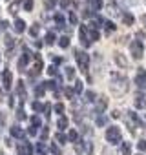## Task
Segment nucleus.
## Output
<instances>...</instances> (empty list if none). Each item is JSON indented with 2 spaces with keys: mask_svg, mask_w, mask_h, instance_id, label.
<instances>
[{
  "mask_svg": "<svg viewBox=\"0 0 146 155\" xmlns=\"http://www.w3.org/2000/svg\"><path fill=\"white\" fill-rule=\"evenodd\" d=\"M128 88H130L128 79H124V77H121V75H113L111 91H113L115 95H122V93H126V91H128Z\"/></svg>",
  "mask_w": 146,
  "mask_h": 155,
  "instance_id": "nucleus-1",
  "label": "nucleus"
},
{
  "mask_svg": "<svg viewBox=\"0 0 146 155\" xmlns=\"http://www.w3.org/2000/svg\"><path fill=\"white\" fill-rule=\"evenodd\" d=\"M75 58H77L79 68H81L84 73H88V64H90V57H88V53H84V51H81V49H75Z\"/></svg>",
  "mask_w": 146,
  "mask_h": 155,
  "instance_id": "nucleus-2",
  "label": "nucleus"
},
{
  "mask_svg": "<svg viewBox=\"0 0 146 155\" xmlns=\"http://www.w3.org/2000/svg\"><path fill=\"white\" fill-rule=\"evenodd\" d=\"M121 139H122V135H121V130H119V128L111 126V128L106 130V140H108L110 144H119Z\"/></svg>",
  "mask_w": 146,
  "mask_h": 155,
  "instance_id": "nucleus-3",
  "label": "nucleus"
},
{
  "mask_svg": "<svg viewBox=\"0 0 146 155\" xmlns=\"http://www.w3.org/2000/svg\"><path fill=\"white\" fill-rule=\"evenodd\" d=\"M130 53H131V57H133L135 60H141V58H142V53H144L142 42H141V40H133V42L130 44Z\"/></svg>",
  "mask_w": 146,
  "mask_h": 155,
  "instance_id": "nucleus-4",
  "label": "nucleus"
},
{
  "mask_svg": "<svg viewBox=\"0 0 146 155\" xmlns=\"http://www.w3.org/2000/svg\"><path fill=\"white\" fill-rule=\"evenodd\" d=\"M29 60H31V53L28 51V48H24V53L20 55V58H18V64H17V66H18V69H20V71H24V69L28 68Z\"/></svg>",
  "mask_w": 146,
  "mask_h": 155,
  "instance_id": "nucleus-5",
  "label": "nucleus"
},
{
  "mask_svg": "<svg viewBox=\"0 0 146 155\" xmlns=\"http://www.w3.org/2000/svg\"><path fill=\"white\" fill-rule=\"evenodd\" d=\"M2 84H4V90H9L11 84H13V75L9 69H4L2 71Z\"/></svg>",
  "mask_w": 146,
  "mask_h": 155,
  "instance_id": "nucleus-6",
  "label": "nucleus"
},
{
  "mask_svg": "<svg viewBox=\"0 0 146 155\" xmlns=\"http://www.w3.org/2000/svg\"><path fill=\"white\" fill-rule=\"evenodd\" d=\"M79 37H81V44L84 46V48H90V37H88V28L86 26H81V29H79Z\"/></svg>",
  "mask_w": 146,
  "mask_h": 155,
  "instance_id": "nucleus-7",
  "label": "nucleus"
},
{
  "mask_svg": "<svg viewBox=\"0 0 146 155\" xmlns=\"http://www.w3.org/2000/svg\"><path fill=\"white\" fill-rule=\"evenodd\" d=\"M9 135L15 137V139H20V140H26V133L20 126H11L9 128Z\"/></svg>",
  "mask_w": 146,
  "mask_h": 155,
  "instance_id": "nucleus-8",
  "label": "nucleus"
},
{
  "mask_svg": "<svg viewBox=\"0 0 146 155\" xmlns=\"http://www.w3.org/2000/svg\"><path fill=\"white\" fill-rule=\"evenodd\" d=\"M18 155H33V148H31V144L28 140L18 144Z\"/></svg>",
  "mask_w": 146,
  "mask_h": 155,
  "instance_id": "nucleus-9",
  "label": "nucleus"
},
{
  "mask_svg": "<svg viewBox=\"0 0 146 155\" xmlns=\"http://www.w3.org/2000/svg\"><path fill=\"white\" fill-rule=\"evenodd\" d=\"M135 84L139 88H146V71L144 69H139V75L135 77Z\"/></svg>",
  "mask_w": 146,
  "mask_h": 155,
  "instance_id": "nucleus-10",
  "label": "nucleus"
},
{
  "mask_svg": "<svg viewBox=\"0 0 146 155\" xmlns=\"http://www.w3.org/2000/svg\"><path fill=\"white\" fill-rule=\"evenodd\" d=\"M13 29H15V33H24V29H26V22H24L22 18H15Z\"/></svg>",
  "mask_w": 146,
  "mask_h": 155,
  "instance_id": "nucleus-11",
  "label": "nucleus"
},
{
  "mask_svg": "<svg viewBox=\"0 0 146 155\" xmlns=\"http://www.w3.org/2000/svg\"><path fill=\"white\" fill-rule=\"evenodd\" d=\"M17 95L20 97V102L26 101V88H24V82H22V81L17 82Z\"/></svg>",
  "mask_w": 146,
  "mask_h": 155,
  "instance_id": "nucleus-12",
  "label": "nucleus"
},
{
  "mask_svg": "<svg viewBox=\"0 0 146 155\" xmlns=\"http://www.w3.org/2000/svg\"><path fill=\"white\" fill-rule=\"evenodd\" d=\"M57 128H58V131H64V130L68 128V117L60 115V117H58V120H57Z\"/></svg>",
  "mask_w": 146,
  "mask_h": 155,
  "instance_id": "nucleus-13",
  "label": "nucleus"
},
{
  "mask_svg": "<svg viewBox=\"0 0 146 155\" xmlns=\"http://www.w3.org/2000/svg\"><path fill=\"white\" fill-rule=\"evenodd\" d=\"M4 42H6V48L8 49H13L15 48V37H11V35H6V38H4Z\"/></svg>",
  "mask_w": 146,
  "mask_h": 155,
  "instance_id": "nucleus-14",
  "label": "nucleus"
},
{
  "mask_svg": "<svg viewBox=\"0 0 146 155\" xmlns=\"http://www.w3.org/2000/svg\"><path fill=\"white\" fill-rule=\"evenodd\" d=\"M121 151H122V155H131V144L130 142H121Z\"/></svg>",
  "mask_w": 146,
  "mask_h": 155,
  "instance_id": "nucleus-15",
  "label": "nucleus"
},
{
  "mask_svg": "<svg viewBox=\"0 0 146 155\" xmlns=\"http://www.w3.org/2000/svg\"><path fill=\"white\" fill-rule=\"evenodd\" d=\"M17 119H18V120H24V119H26V111H24V102H20V106L17 108Z\"/></svg>",
  "mask_w": 146,
  "mask_h": 155,
  "instance_id": "nucleus-16",
  "label": "nucleus"
},
{
  "mask_svg": "<svg viewBox=\"0 0 146 155\" xmlns=\"http://www.w3.org/2000/svg\"><path fill=\"white\" fill-rule=\"evenodd\" d=\"M53 18H55V22H57V28L62 29V28H64V17H62V13H57Z\"/></svg>",
  "mask_w": 146,
  "mask_h": 155,
  "instance_id": "nucleus-17",
  "label": "nucleus"
},
{
  "mask_svg": "<svg viewBox=\"0 0 146 155\" xmlns=\"http://www.w3.org/2000/svg\"><path fill=\"white\" fill-rule=\"evenodd\" d=\"M115 62H117L119 66H122V68H126V66H128V60H126L121 53H117V55H115Z\"/></svg>",
  "mask_w": 146,
  "mask_h": 155,
  "instance_id": "nucleus-18",
  "label": "nucleus"
},
{
  "mask_svg": "<svg viewBox=\"0 0 146 155\" xmlns=\"http://www.w3.org/2000/svg\"><path fill=\"white\" fill-rule=\"evenodd\" d=\"M106 106H108V101H106V99L102 97V99H101V101L97 102V113H101V111H104V110H106Z\"/></svg>",
  "mask_w": 146,
  "mask_h": 155,
  "instance_id": "nucleus-19",
  "label": "nucleus"
},
{
  "mask_svg": "<svg viewBox=\"0 0 146 155\" xmlns=\"http://www.w3.org/2000/svg\"><path fill=\"white\" fill-rule=\"evenodd\" d=\"M135 108L146 110V99H144V97H137V99H135Z\"/></svg>",
  "mask_w": 146,
  "mask_h": 155,
  "instance_id": "nucleus-20",
  "label": "nucleus"
},
{
  "mask_svg": "<svg viewBox=\"0 0 146 155\" xmlns=\"http://www.w3.org/2000/svg\"><path fill=\"white\" fill-rule=\"evenodd\" d=\"M38 33H40V26H38V24H33V26L29 28V35H31V37H38Z\"/></svg>",
  "mask_w": 146,
  "mask_h": 155,
  "instance_id": "nucleus-21",
  "label": "nucleus"
},
{
  "mask_svg": "<svg viewBox=\"0 0 146 155\" xmlns=\"http://www.w3.org/2000/svg\"><path fill=\"white\" fill-rule=\"evenodd\" d=\"M58 46H60L62 49H66V48L69 46V37H60V38H58Z\"/></svg>",
  "mask_w": 146,
  "mask_h": 155,
  "instance_id": "nucleus-22",
  "label": "nucleus"
},
{
  "mask_svg": "<svg viewBox=\"0 0 146 155\" xmlns=\"http://www.w3.org/2000/svg\"><path fill=\"white\" fill-rule=\"evenodd\" d=\"M68 140H71V142H77V140H79V133H77L75 130H71V131L68 133Z\"/></svg>",
  "mask_w": 146,
  "mask_h": 155,
  "instance_id": "nucleus-23",
  "label": "nucleus"
},
{
  "mask_svg": "<svg viewBox=\"0 0 146 155\" xmlns=\"http://www.w3.org/2000/svg\"><path fill=\"white\" fill-rule=\"evenodd\" d=\"M55 40H57L55 33H51V31H49V33L46 35V44H48V46H51V44H55Z\"/></svg>",
  "mask_w": 146,
  "mask_h": 155,
  "instance_id": "nucleus-24",
  "label": "nucleus"
},
{
  "mask_svg": "<svg viewBox=\"0 0 146 155\" xmlns=\"http://www.w3.org/2000/svg\"><path fill=\"white\" fill-rule=\"evenodd\" d=\"M90 4H91V9H101L102 8V0H90Z\"/></svg>",
  "mask_w": 146,
  "mask_h": 155,
  "instance_id": "nucleus-25",
  "label": "nucleus"
},
{
  "mask_svg": "<svg viewBox=\"0 0 146 155\" xmlns=\"http://www.w3.org/2000/svg\"><path fill=\"white\" fill-rule=\"evenodd\" d=\"M73 93H75V95L82 93V81H77V82H75V88H73Z\"/></svg>",
  "mask_w": 146,
  "mask_h": 155,
  "instance_id": "nucleus-26",
  "label": "nucleus"
},
{
  "mask_svg": "<svg viewBox=\"0 0 146 155\" xmlns=\"http://www.w3.org/2000/svg\"><path fill=\"white\" fill-rule=\"evenodd\" d=\"M31 126L33 128H40V117L38 115H33L31 117Z\"/></svg>",
  "mask_w": 146,
  "mask_h": 155,
  "instance_id": "nucleus-27",
  "label": "nucleus"
},
{
  "mask_svg": "<svg viewBox=\"0 0 146 155\" xmlns=\"http://www.w3.org/2000/svg\"><path fill=\"white\" fill-rule=\"evenodd\" d=\"M55 139H57V142H60V144H66V142H68V137H66V135H62L60 131L55 135Z\"/></svg>",
  "mask_w": 146,
  "mask_h": 155,
  "instance_id": "nucleus-28",
  "label": "nucleus"
},
{
  "mask_svg": "<svg viewBox=\"0 0 146 155\" xmlns=\"http://www.w3.org/2000/svg\"><path fill=\"white\" fill-rule=\"evenodd\" d=\"M33 6H35L33 0H24V11H31V9H33Z\"/></svg>",
  "mask_w": 146,
  "mask_h": 155,
  "instance_id": "nucleus-29",
  "label": "nucleus"
},
{
  "mask_svg": "<svg viewBox=\"0 0 146 155\" xmlns=\"http://www.w3.org/2000/svg\"><path fill=\"white\" fill-rule=\"evenodd\" d=\"M66 77H68L69 81L73 79V77H75V69H73L71 66H68V68H66Z\"/></svg>",
  "mask_w": 146,
  "mask_h": 155,
  "instance_id": "nucleus-30",
  "label": "nucleus"
},
{
  "mask_svg": "<svg viewBox=\"0 0 146 155\" xmlns=\"http://www.w3.org/2000/svg\"><path fill=\"white\" fill-rule=\"evenodd\" d=\"M55 113H58V117L64 113V104H62V102H57V104H55Z\"/></svg>",
  "mask_w": 146,
  "mask_h": 155,
  "instance_id": "nucleus-31",
  "label": "nucleus"
},
{
  "mask_svg": "<svg viewBox=\"0 0 146 155\" xmlns=\"http://www.w3.org/2000/svg\"><path fill=\"white\" fill-rule=\"evenodd\" d=\"M106 122H108V119H106L104 115H101V113H99V115H97V126H104Z\"/></svg>",
  "mask_w": 146,
  "mask_h": 155,
  "instance_id": "nucleus-32",
  "label": "nucleus"
},
{
  "mask_svg": "<svg viewBox=\"0 0 146 155\" xmlns=\"http://www.w3.org/2000/svg\"><path fill=\"white\" fill-rule=\"evenodd\" d=\"M133 22H135V18H133V15H130V13H128V15H124V24H128V26H131Z\"/></svg>",
  "mask_w": 146,
  "mask_h": 155,
  "instance_id": "nucleus-33",
  "label": "nucleus"
},
{
  "mask_svg": "<svg viewBox=\"0 0 146 155\" xmlns=\"http://www.w3.org/2000/svg\"><path fill=\"white\" fill-rule=\"evenodd\" d=\"M102 24H104V28H106V31H108V33L115 29V24H113V22H108V20H104Z\"/></svg>",
  "mask_w": 146,
  "mask_h": 155,
  "instance_id": "nucleus-34",
  "label": "nucleus"
},
{
  "mask_svg": "<svg viewBox=\"0 0 146 155\" xmlns=\"http://www.w3.org/2000/svg\"><path fill=\"white\" fill-rule=\"evenodd\" d=\"M44 91H46V88H44L42 84L35 88V95H37V97H42V95H44Z\"/></svg>",
  "mask_w": 146,
  "mask_h": 155,
  "instance_id": "nucleus-35",
  "label": "nucleus"
},
{
  "mask_svg": "<svg viewBox=\"0 0 146 155\" xmlns=\"http://www.w3.org/2000/svg\"><path fill=\"white\" fill-rule=\"evenodd\" d=\"M84 97H86V99H84L86 102H93V101H95V93H93V91H86Z\"/></svg>",
  "mask_w": 146,
  "mask_h": 155,
  "instance_id": "nucleus-36",
  "label": "nucleus"
},
{
  "mask_svg": "<svg viewBox=\"0 0 146 155\" xmlns=\"http://www.w3.org/2000/svg\"><path fill=\"white\" fill-rule=\"evenodd\" d=\"M31 108H33L35 111H42V110H44V104H40L38 101H35V102L31 104Z\"/></svg>",
  "mask_w": 146,
  "mask_h": 155,
  "instance_id": "nucleus-37",
  "label": "nucleus"
},
{
  "mask_svg": "<svg viewBox=\"0 0 146 155\" xmlns=\"http://www.w3.org/2000/svg\"><path fill=\"white\" fill-rule=\"evenodd\" d=\"M48 73H49L51 77H57V75H58V71H57V66H53V64H51V66L48 68Z\"/></svg>",
  "mask_w": 146,
  "mask_h": 155,
  "instance_id": "nucleus-38",
  "label": "nucleus"
},
{
  "mask_svg": "<svg viewBox=\"0 0 146 155\" xmlns=\"http://www.w3.org/2000/svg\"><path fill=\"white\" fill-rule=\"evenodd\" d=\"M37 153L46 155V146H44V142H38V144H37Z\"/></svg>",
  "mask_w": 146,
  "mask_h": 155,
  "instance_id": "nucleus-39",
  "label": "nucleus"
},
{
  "mask_svg": "<svg viewBox=\"0 0 146 155\" xmlns=\"http://www.w3.org/2000/svg\"><path fill=\"white\" fill-rule=\"evenodd\" d=\"M137 148H139V151H142V153H146V140H139V144H137Z\"/></svg>",
  "mask_w": 146,
  "mask_h": 155,
  "instance_id": "nucleus-40",
  "label": "nucleus"
},
{
  "mask_svg": "<svg viewBox=\"0 0 146 155\" xmlns=\"http://www.w3.org/2000/svg\"><path fill=\"white\" fill-rule=\"evenodd\" d=\"M64 95H66L68 99H73V95H75V93H73V88H66V90H64Z\"/></svg>",
  "mask_w": 146,
  "mask_h": 155,
  "instance_id": "nucleus-41",
  "label": "nucleus"
},
{
  "mask_svg": "<svg viewBox=\"0 0 146 155\" xmlns=\"http://www.w3.org/2000/svg\"><path fill=\"white\" fill-rule=\"evenodd\" d=\"M71 6V0H60V8L62 9H68Z\"/></svg>",
  "mask_w": 146,
  "mask_h": 155,
  "instance_id": "nucleus-42",
  "label": "nucleus"
},
{
  "mask_svg": "<svg viewBox=\"0 0 146 155\" xmlns=\"http://www.w3.org/2000/svg\"><path fill=\"white\" fill-rule=\"evenodd\" d=\"M51 153H53V155H60V148H58L57 144H51Z\"/></svg>",
  "mask_w": 146,
  "mask_h": 155,
  "instance_id": "nucleus-43",
  "label": "nucleus"
},
{
  "mask_svg": "<svg viewBox=\"0 0 146 155\" xmlns=\"http://www.w3.org/2000/svg\"><path fill=\"white\" fill-rule=\"evenodd\" d=\"M69 22H71L73 26H75V24H77V15H75V13H73V11L69 13Z\"/></svg>",
  "mask_w": 146,
  "mask_h": 155,
  "instance_id": "nucleus-44",
  "label": "nucleus"
},
{
  "mask_svg": "<svg viewBox=\"0 0 146 155\" xmlns=\"http://www.w3.org/2000/svg\"><path fill=\"white\" fill-rule=\"evenodd\" d=\"M28 135H31V137H35V135H37V128H33V126H29V128H28Z\"/></svg>",
  "mask_w": 146,
  "mask_h": 155,
  "instance_id": "nucleus-45",
  "label": "nucleus"
},
{
  "mask_svg": "<svg viewBox=\"0 0 146 155\" xmlns=\"http://www.w3.org/2000/svg\"><path fill=\"white\" fill-rule=\"evenodd\" d=\"M48 135H49V131H48V128H44V130H42V133H40V139H42V140H46V139H48Z\"/></svg>",
  "mask_w": 146,
  "mask_h": 155,
  "instance_id": "nucleus-46",
  "label": "nucleus"
},
{
  "mask_svg": "<svg viewBox=\"0 0 146 155\" xmlns=\"http://www.w3.org/2000/svg\"><path fill=\"white\" fill-rule=\"evenodd\" d=\"M55 4H57V0H48V2H46V8L51 9V8H55Z\"/></svg>",
  "mask_w": 146,
  "mask_h": 155,
  "instance_id": "nucleus-47",
  "label": "nucleus"
},
{
  "mask_svg": "<svg viewBox=\"0 0 146 155\" xmlns=\"http://www.w3.org/2000/svg\"><path fill=\"white\" fill-rule=\"evenodd\" d=\"M42 111H44V115H46V117H49V111H51V106H49V104H46Z\"/></svg>",
  "mask_w": 146,
  "mask_h": 155,
  "instance_id": "nucleus-48",
  "label": "nucleus"
},
{
  "mask_svg": "<svg viewBox=\"0 0 146 155\" xmlns=\"http://www.w3.org/2000/svg\"><path fill=\"white\" fill-rule=\"evenodd\" d=\"M8 26H9V24H8L6 20H2V22H0V31H4V29H6Z\"/></svg>",
  "mask_w": 146,
  "mask_h": 155,
  "instance_id": "nucleus-49",
  "label": "nucleus"
},
{
  "mask_svg": "<svg viewBox=\"0 0 146 155\" xmlns=\"http://www.w3.org/2000/svg\"><path fill=\"white\" fill-rule=\"evenodd\" d=\"M4 120H6V117H4V113H2V111H0V128L4 126Z\"/></svg>",
  "mask_w": 146,
  "mask_h": 155,
  "instance_id": "nucleus-50",
  "label": "nucleus"
},
{
  "mask_svg": "<svg viewBox=\"0 0 146 155\" xmlns=\"http://www.w3.org/2000/svg\"><path fill=\"white\" fill-rule=\"evenodd\" d=\"M51 58H53V64H60V62H62L60 57H51Z\"/></svg>",
  "mask_w": 146,
  "mask_h": 155,
  "instance_id": "nucleus-51",
  "label": "nucleus"
},
{
  "mask_svg": "<svg viewBox=\"0 0 146 155\" xmlns=\"http://www.w3.org/2000/svg\"><path fill=\"white\" fill-rule=\"evenodd\" d=\"M18 2H22V0H15V6H17V4H18Z\"/></svg>",
  "mask_w": 146,
  "mask_h": 155,
  "instance_id": "nucleus-52",
  "label": "nucleus"
},
{
  "mask_svg": "<svg viewBox=\"0 0 146 155\" xmlns=\"http://www.w3.org/2000/svg\"><path fill=\"white\" fill-rule=\"evenodd\" d=\"M37 155H42V153H37Z\"/></svg>",
  "mask_w": 146,
  "mask_h": 155,
  "instance_id": "nucleus-53",
  "label": "nucleus"
},
{
  "mask_svg": "<svg viewBox=\"0 0 146 155\" xmlns=\"http://www.w3.org/2000/svg\"><path fill=\"white\" fill-rule=\"evenodd\" d=\"M0 155H4V153H0Z\"/></svg>",
  "mask_w": 146,
  "mask_h": 155,
  "instance_id": "nucleus-54",
  "label": "nucleus"
}]
</instances>
